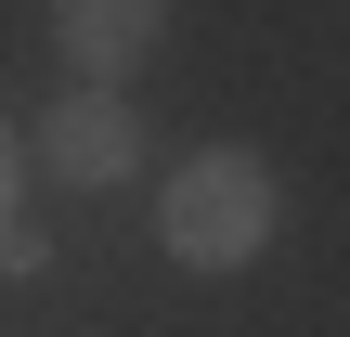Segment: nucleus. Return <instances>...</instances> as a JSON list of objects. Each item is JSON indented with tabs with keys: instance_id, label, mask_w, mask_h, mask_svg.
Instances as JSON below:
<instances>
[{
	"instance_id": "3",
	"label": "nucleus",
	"mask_w": 350,
	"mask_h": 337,
	"mask_svg": "<svg viewBox=\"0 0 350 337\" xmlns=\"http://www.w3.org/2000/svg\"><path fill=\"white\" fill-rule=\"evenodd\" d=\"M156 39H169V13H156V0H65V13H52V52L78 65V91H117Z\"/></svg>"
},
{
	"instance_id": "2",
	"label": "nucleus",
	"mask_w": 350,
	"mask_h": 337,
	"mask_svg": "<svg viewBox=\"0 0 350 337\" xmlns=\"http://www.w3.org/2000/svg\"><path fill=\"white\" fill-rule=\"evenodd\" d=\"M26 169H52V182H78V195L130 182V169H143V117H130V91H65V104L39 117Z\"/></svg>"
},
{
	"instance_id": "1",
	"label": "nucleus",
	"mask_w": 350,
	"mask_h": 337,
	"mask_svg": "<svg viewBox=\"0 0 350 337\" xmlns=\"http://www.w3.org/2000/svg\"><path fill=\"white\" fill-rule=\"evenodd\" d=\"M156 247H169L182 273H247V260L273 247V169H260L247 143L182 156L169 195H156Z\"/></svg>"
},
{
	"instance_id": "4",
	"label": "nucleus",
	"mask_w": 350,
	"mask_h": 337,
	"mask_svg": "<svg viewBox=\"0 0 350 337\" xmlns=\"http://www.w3.org/2000/svg\"><path fill=\"white\" fill-rule=\"evenodd\" d=\"M13 195H26V143H13V117H0V234H13Z\"/></svg>"
}]
</instances>
